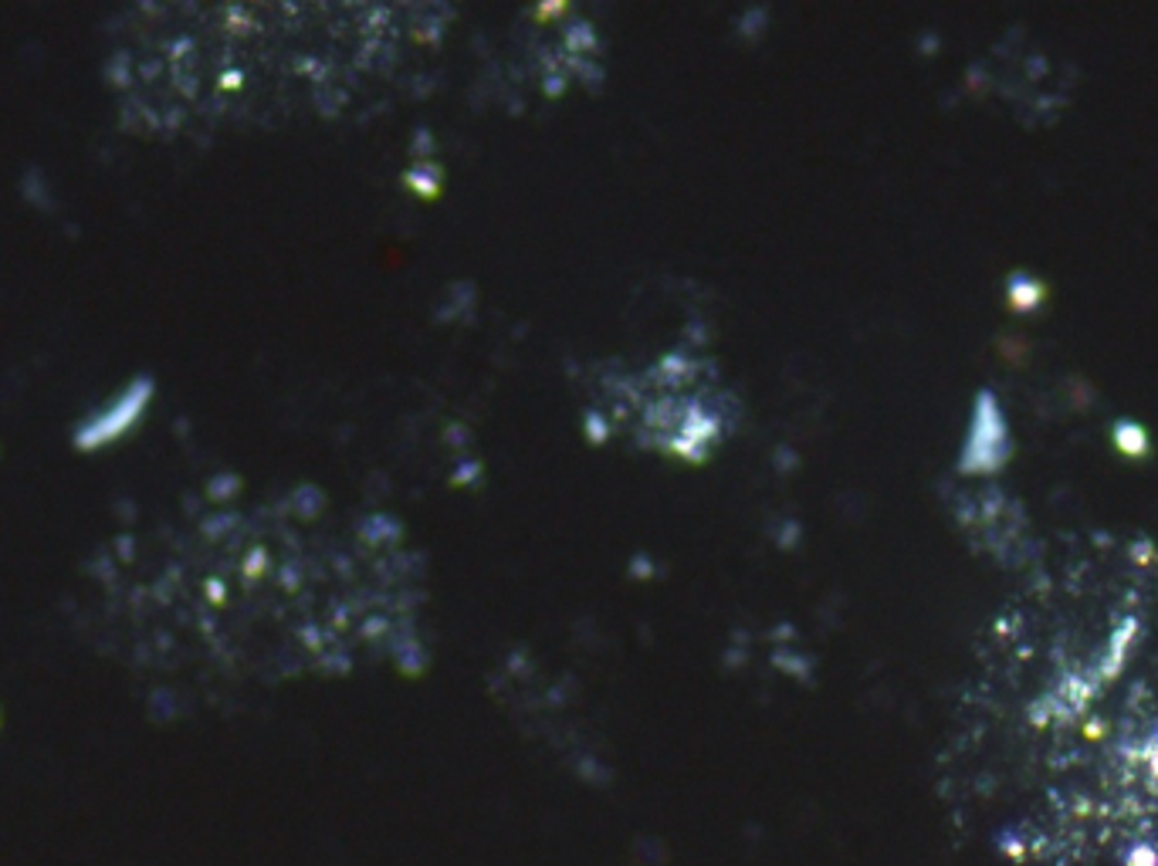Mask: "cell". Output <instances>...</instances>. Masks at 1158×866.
Listing matches in <instances>:
<instances>
[{"label":"cell","mask_w":1158,"mask_h":866,"mask_svg":"<svg viewBox=\"0 0 1158 866\" xmlns=\"http://www.w3.org/2000/svg\"><path fill=\"white\" fill-rule=\"evenodd\" d=\"M1013 457V426L993 389H979L972 400L966 441L959 454L962 474H996Z\"/></svg>","instance_id":"6da1fadb"},{"label":"cell","mask_w":1158,"mask_h":866,"mask_svg":"<svg viewBox=\"0 0 1158 866\" xmlns=\"http://www.w3.org/2000/svg\"><path fill=\"white\" fill-rule=\"evenodd\" d=\"M153 397H156V382L150 376H133L109 403H102L96 413H89L75 426V437H71L75 451L92 454L99 447L122 441L125 433L146 417Z\"/></svg>","instance_id":"7a4b0ae2"},{"label":"cell","mask_w":1158,"mask_h":866,"mask_svg":"<svg viewBox=\"0 0 1158 866\" xmlns=\"http://www.w3.org/2000/svg\"><path fill=\"white\" fill-rule=\"evenodd\" d=\"M1006 306L1016 312V315H1034V312H1040L1044 306H1047V298H1050V285L1040 278V275H1034V271H1013L1010 278H1006Z\"/></svg>","instance_id":"3957f363"},{"label":"cell","mask_w":1158,"mask_h":866,"mask_svg":"<svg viewBox=\"0 0 1158 866\" xmlns=\"http://www.w3.org/2000/svg\"><path fill=\"white\" fill-rule=\"evenodd\" d=\"M1107 437H1111V447L1118 451L1122 457H1128V460H1145L1151 454V447H1155L1151 430L1142 420H1135V417H1118V420H1114L1111 430H1107Z\"/></svg>","instance_id":"277c9868"}]
</instances>
